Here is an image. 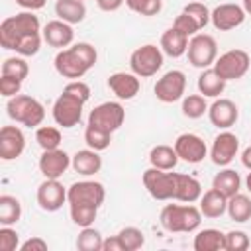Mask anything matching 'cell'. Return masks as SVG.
I'll return each instance as SVG.
<instances>
[{"label": "cell", "instance_id": "5", "mask_svg": "<svg viewBox=\"0 0 251 251\" xmlns=\"http://www.w3.org/2000/svg\"><path fill=\"white\" fill-rule=\"evenodd\" d=\"M129 67L131 73L139 78H149L157 75V71L163 67V49L155 43H145L137 47L129 57Z\"/></svg>", "mask_w": 251, "mask_h": 251}, {"label": "cell", "instance_id": "46", "mask_svg": "<svg viewBox=\"0 0 251 251\" xmlns=\"http://www.w3.org/2000/svg\"><path fill=\"white\" fill-rule=\"evenodd\" d=\"M63 90L69 92V94H73V96H76V98L82 100L84 104H86L88 98H90V86H88L86 82H82V80H71V82L65 84Z\"/></svg>", "mask_w": 251, "mask_h": 251}, {"label": "cell", "instance_id": "24", "mask_svg": "<svg viewBox=\"0 0 251 251\" xmlns=\"http://www.w3.org/2000/svg\"><path fill=\"white\" fill-rule=\"evenodd\" d=\"M159 47L163 49L165 55H169V57H173V59H178V57H182V55L186 53V49H188V37H186L184 33H180L178 29L169 27V29L163 31V35H161V45H159Z\"/></svg>", "mask_w": 251, "mask_h": 251}, {"label": "cell", "instance_id": "23", "mask_svg": "<svg viewBox=\"0 0 251 251\" xmlns=\"http://www.w3.org/2000/svg\"><path fill=\"white\" fill-rule=\"evenodd\" d=\"M200 196H202V184L190 175L176 173V186H175V198L173 200L192 204V202L200 200Z\"/></svg>", "mask_w": 251, "mask_h": 251}, {"label": "cell", "instance_id": "55", "mask_svg": "<svg viewBox=\"0 0 251 251\" xmlns=\"http://www.w3.org/2000/svg\"><path fill=\"white\" fill-rule=\"evenodd\" d=\"M82 2H84V0H82Z\"/></svg>", "mask_w": 251, "mask_h": 251}, {"label": "cell", "instance_id": "4", "mask_svg": "<svg viewBox=\"0 0 251 251\" xmlns=\"http://www.w3.org/2000/svg\"><path fill=\"white\" fill-rule=\"evenodd\" d=\"M6 110H8V116L16 124H22L25 127H37V126H41V122L45 118L43 104L37 98L27 96V94H16V96L8 98Z\"/></svg>", "mask_w": 251, "mask_h": 251}, {"label": "cell", "instance_id": "45", "mask_svg": "<svg viewBox=\"0 0 251 251\" xmlns=\"http://www.w3.org/2000/svg\"><path fill=\"white\" fill-rule=\"evenodd\" d=\"M173 27H175V29H178L180 33H184L186 37H192V35H196V33L200 31L198 24H196L188 14H184V12H180V14L175 18Z\"/></svg>", "mask_w": 251, "mask_h": 251}, {"label": "cell", "instance_id": "39", "mask_svg": "<svg viewBox=\"0 0 251 251\" xmlns=\"http://www.w3.org/2000/svg\"><path fill=\"white\" fill-rule=\"evenodd\" d=\"M2 75L4 76L18 78V80L24 82V78H27V75H29V65L22 57H8L2 63Z\"/></svg>", "mask_w": 251, "mask_h": 251}, {"label": "cell", "instance_id": "38", "mask_svg": "<svg viewBox=\"0 0 251 251\" xmlns=\"http://www.w3.org/2000/svg\"><path fill=\"white\" fill-rule=\"evenodd\" d=\"M118 237L124 245V251H137L143 247L145 243V235L139 227H133V226H127V227H122L118 231Z\"/></svg>", "mask_w": 251, "mask_h": 251}, {"label": "cell", "instance_id": "22", "mask_svg": "<svg viewBox=\"0 0 251 251\" xmlns=\"http://www.w3.org/2000/svg\"><path fill=\"white\" fill-rule=\"evenodd\" d=\"M100 151L94 149H80L71 157V167L75 169V173L82 175V176H90L96 175L102 169V157L98 155Z\"/></svg>", "mask_w": 251, "mask_h": 251}, {"label": "cell", "instance_id": "41", "mask_svg": "<svg viewBox=\"0 0 251 251\" xmlns=\"http://www.w3.org/2000/svg\"><path fill=\"white\" fill-rule=\"evenodd\" d=\"M126 6L139 16H157L163 8V0H126Z\"/></svg>", "mask_w": 251, "mask_h": 251}, {"label": "cell", "instance_id": "14", "mask_svg": "<svg viewBox=\"0 0 251 251\" xmlns=\"http://www.w3.org/2000/svg\"><path fill=\"white\" fill-rule=\"evenodd\" d=\"M239 151V137L227 129H224L222 133H218L212 141V147H210V159L214 165L218 167H227L235 155Z\"/></svg>", "mask_w": 251, "mask_h": 251}, {"label": "cell", "instance_id": "40", "mask_svg": "<svg viewBox=\"0 0 251 251\" xmlns=\"http://www.w3.org/2000/svg\"><path fill=\"white\" fill-rule=\"evenodd\" d=\"M41 39H43L41 33H29V35H24L22 39H18V43L14 45L12 51H16V53L22 55V57L37 55L39 49H41Z\"/></svg>", "mask_w": 251, "mask_h": 251}, {"label": "cell", "instance_id": "47", "mask_svg": "<svg viewBox=\"0 0 251 251\" xmlns=\"http://www.w3.org/2000/svg\"><path fill=\"white\" fill-rule=\"evenodd\" d=\"M20 88H22V80L18 78H12V76H0V94L6 96V98H12L16 94H20Z\"/></svg>", "mask_w": 251, "mask_h": 251}, {"label": "cell", "instance_id": "1", "mask_svg": "<svg viewBox=\"0 0 251 251\" xmlns=\"http://www.w3.org/2000/svg\"><path fill=\"white\" fill-rule=\"evenodd\" d=\"M96 59H98V53H96L94 45H90L86 41H78L67 49H61L55 55L53 65L61 76L78 80L96 65Z\"/></svg>", "mask_w": 251, "mask_h": 251}, {"label": "cell", "instance_id": "16", "mask_svg": "<svg viewBox=\"0 0 251 251\" xmlns=\"http://www.w3.org/2000/svg\"><path fill=\"white\" fill-rule=\"evenodd\" d=\"M245 10L243 6L237 4H220L212 10L210 14V22L218 31H229L235 29L237 25H241L245 22Z\"/></svg>", "mask_w": 251, "mask_h": 251}, {"label": "cell", "instance_id": "2", "mask_svg": "<svg viewBox=\"0 0 251 251\" xmlns=\"http://www.w3.org/2000/svg\"><path fill=\"white\" fill-rule=\"evenodd\" d=\"M159 222L171 233H190L200 227L202 212L192 204H167L161 210Z\"/></svg>", "mask_w": 251, "mask_h": 251}, {"label": "cell", "instance_id": "12", "mask_svg": "<svg viewBox=\"0 0 251 251\" xmlns=\"http://www.w3.org/2000/svg\"><path fill=\"white\" fill-rule=\"evenodd\" d=\"M184 90H186V75L178 69L167 71L157 82H155V96L159 102L165 104H173L180 98H184Z\"/></svg>", "mask_w": 251, "mask_h": 251}, {"label": "cell", "instance_id": "15", "mask_svg": "<svg viewBox=\"0 0 251 251\" xmlns=\"http://www.w3.org/2000/svg\"><path fill=\"white\" fill-rule=\"evenodd\" d=\"M35 198L43 212H57L67 202V188L59 182V178H45L37 186Z\"/></svg>", "mask_w": 251, "mask_h": 251}, {"label": "cell", "instance_id": "36", "mask_svg": "<svg viewBox=\"0 0 251 251\" xmlns=\"http://www.w3.org/2000/svg\"><path fill=\"white\" fill-rule=\"evenodd\" d=\"M84 141H86V145H88L90 149H94V151H104V149H108L110 143H112V133H108V131H104V129H98V127L86 124Z\"/></svg>", "mask_w": 251, "mask_h": 251}, {"label": "cell", "instance_id": "25", "mask_svg": "<svg viewBox=\"0 0 251 251\" xmlns=\"http://www.w3.org/2000/svg\"><path fill=\"white\" fill-rule=\"evenodd\" d=\"M196 86H198V92L202 96L218 98L226 88V80L214 71V67H208V69H202V73L196 80Z\"/></svg>", "mask_w": 251, "mask_h": 251}, {"label": "cell", "instance_id": "49", "mask_svg": "<svg viewBox=\"0 0 251 251\" xmlns=\"http://www.w3.org/2000/svg\"><path fill=\"white\" fill-rule=\"evenodd\" d=\"M126 0H96V6L102 10V12H116L122 8Z\"/></svg>", "mask_w": 251, "mask_h": 251}, {"label": "cell", "instance_id": "13", "mask_svg": "<svg viewBox=\"0 0 251 251\" xmlns=\"http://www.w3.org/2000/svg\"><path fill=\"white\" fill-rule=\"evenodd\" d=\"M173 147H175L178 159H182L184 163H190V165L202 163L208 157V145L196 133H180L175 139V145Z\"/></svg>", "mask_w": 251, "mask_h": 251}, {"label": "cell", "instance_id": "53", "mask_svg": "<svg viewBox=\"0 0 251 251\" xmlns=\"http://www.w3.org/2000/svg\"><path fill=\"white\" fill-rule=\"evenodd\" d=\"M245 188H247V192L251 194V171H249L247 176H245Z\"/></svg>", "mask_w": 251, "mask_h": 251}, {"label": "cell", "instance_id": "48", "mask_svg": "<svg viewBox=\"0 0 251 251\" xmlns=\"http://www.w3.org/2000/svg\"><path fill=\"white\" fill-rule=\"evenodd\" d=\"M20 251H47V241L41 237H29L20 245Z\"/></svg>", "mask_w": 251, "mask_h": 251}, {"label": "cell", "instance_id": "17", "mask_svg": "<svg viewBox=\"0 0 251 251\" xmlns=\"http://www.w3.org/2000/svg\"><path fill=\"white\" fill-rule=\"evenodd\" d=\"M208 118L212 126H216L218 129H229L231 126H235L239 118V108L229 98H218L208 108Z\"/></svg>", "mask_w": 251, "mask_h": 251}, {"label": "cell", "instance_id": "34", "mask_svg": "<svg viewBox=\"0 0 251 251\" xmlns=\"http://www.w3.org/2000/svg\"><path fill=\"white\" fill-rule=\"evenodd\" d=\"M102 245H104V237L92 226L82 227V231L76 237V249L80 251H102Z\"/></svg>", "mask_w": 251, "mask_h": 251}, {"label": "cell", "instance_id": "9", "mask_svg": "<svg viewBox=\"0 0 251 251\" xmlns=\"http://www.w3.org/2000/svg\"><path fill=\"white\" fill-rule=\"evenodd\" d=\"M124 120H126V110L120 102H102L94 106L88 114V126H94L108 133L120 129Z\"/></svg>", "mask_w": 251, "mask_h": 251}, {"label": "cell", "instance_id": "27", "mask_svg": "<svg viewBox=\"0 0 251 251\" xmlns=\"http://www.w3.org/2000/svg\"><path fill=\"white\" fill-rule=\"evenodd\" d=\"M192 247H194V251H224L226 249V233H222L220 229H214V227L200 229L194 235Z\"/></svg>", "mask_w": 251, "mask_h": 251}, {"label": "cell", "instance_id": "28", "mask_svg": "<svg viewBox=\"0 0 251 251\" xmlns=\"http://www.w3.org/2000/svg\"><path fill=\"white\" fill-rule=\"evenodd\" d=\"M212 188H216L218 192H222L226 198H231L241 188V176L233 169H222L212 178Z\"/></svg>", "mask_w": 251, "mask_h": 251}, {"label": "cell", "instance_id": "21", "mask_svg": "<svg viewBox=\"0 0 251 251\" xmlns=\"http://www.w3.org/2000/svg\"><path fill=\"white\" fill-rule=\"evenodd\" d=\"M108 88L120 98V100H131L139 94V88H141V82H139V76L133 75V73H114L108 76Z\"/></svg>", "mask_w": 251, "mask_h": 251}, {"label": "cell", "instance_id": "30", "mask_svg": "<svg viewBox=\"0 0 251 251\" xmlns=\"http://www.w3.org/2000/svg\"><path fill=\"white\" fill-rule=\"evenodd\" d=\"M149 163H151V167H157L163 171H173L178 163V155H176L175 147L161 143L149 151Z\"/></svg>", "mask_w": 251, "mask_h": 251}, {"label": "cell", "instance_id": "19", "mask_svg": "<svg viewBox=\"0 0 251 251\" xmlns=\"http://www.w3.org/2000/svg\"><path fill=\"white\" fill-rule=\"evenodd\" d=\"M71 167V157L63 149H47L39 157V171L45 178H61Z\"/></svg>", "mask_w": 251, "mask_h": 251}, {"label": "cell", "instance_id": "29", "mask_svg": "<svg viewBox=\"0 0 251 251\" xmlns=\"http://www.w3.org/2000/svg\"><path fill=\"white\" fill-rule=\"evenodd\" d=\"M55 14L67 24H80L86 18V6L82 0H57Z\"/></svg>", "mask_w": 251, "mask_h": 251}, {"label": "cell", "instance_id": "31", "mask_svg": "<svg viewBox=\"0 0 251 251\" xmlns=\"http://www.w3.org/2000/svg\"><path fill=\"white\" fill-rule=\"evenodd\" d=\"M227 216L237 224L251 220V198L241 192L227 198Z\"/></svg>", "mask_w": 251, "mask_h": 251}, {"label": "cell", "instance_id": "20", "mask_svg": "<svg viewBox=\"0 0 251 251\" xmlns=\"http://www.w3.org/2000/svg\"><path fill=\"white\" fill-rule=\"evenodd\" d=\"M41 35H43V41L51 47H57V49H67L73 45V39H75V31H73V25L63 22V20H51L43 25L41 29Z\"/></svg>", "mask_w": 251, "mask_h": 251}, {"label": "cell", "instance_id": "10", "mask_svg": "<svg viewBox=\"0 0 251 251\" xmlns=\"http://www.w3.org/2000/svg\"><path fill=\"white\" fill-rule=\"evenodd\" d=\"M106 200V188L98 180H78L67 188L69 204H86L100 208Z\"/></svg>", "mask_w": 251, "mask_h": 251}, {"label": "cell", "instance_id": "44", "mask_svg": "<svg viewBox=\"0 0 251 251\" xmlns=\"http://www.w3.org/2000/svg\"><path fill=\"white\" fill-rule=\"evenodd\" d=\"M20 249V235L10 226L0 227V251H16Z\"/></svg>", "mask_w": 251, "mask_h": 251}, {"label": "cell", "instance_id": "32", "mask_svg": "<svg viewBox=\"0 0 251 251\" xmlns=\"http://www.w3.org/2000/svg\"><path fill=\"white\" fill-rule=\"evenodd\" d=\"M22 218V204L16 196L12 194H2L0 196V224L2 226H12Z\"/></svg>", "mask_w": 251, "mask_h": 251}, {"label": "cell", "instance_id": "8", "mask_svg": "<svg viewBox=\"0 0 251 251\" xmlns=\"http://www.w3.org/2000/svg\"><path fill=\"white\" fill-rule=\"evenodd\" d=\"M249 53L243 49H229L226 53H222L216 63H214V71L227 82V80H237L241 76H245V73L249 71Z\"/></svg>", "mask_w": 251, "mask_h": 251}, {"label": "cell", "instance_id": "11", "mask_svg": "<svg viewBox=\"0 0 251 251\" xmlns=\"http://www.w3.org/2000/svg\"><path fill=\"white\" fill-rule=\"evenodd\" d=\"M82 108H84L82 100H78L76 96H73V94L63 90L61 96L53 104V120L61 127H67V129L75 127L82 120Z\"/></svg>", "mask_w": 251, "mask_h": 251}, {"label": "cell", "instance_id": "35", "mask_svg": "<svg viewBox=\"0 0 251 251\" xmlns=\"http://www.w3.org/2000/svg\"><path fill=\"white\" fill-rule=\"evenodd\" d=\"M35 141H37V145H39L43 151H47V149H57V147L61 145V141H63V135H61V131H59L57 127H53V126H41V127H37V131H35Z\"/></svg>", "mask_w": 251, "mask_h": 251}, {"label": "cell", "instance_id": "3", "mask_svg": "<svg viewBox=\"0 0 251 251\" xmlns=\"http://www.w3.org/2000/svg\"><path fill=\"white\" fill-rule=\"evenodd\" d=\"M29 33H41V24L33 12L24 10L16 16L6 18L0 24V45L4 49L12 51L14 45L18 43V39H22L24 35H29Z\"/></svg>", "mask_w": 251, "mask_h": 251}, {"label": "cell", "instance_id": "6", "mask_svg": "<svg viewBox=\"0 0 251 251\" xmlns=\"http://www.w3.org/2000/svg\"><path fill=\"white\" fill-rule=\"evenodd\" d=\"M188 63L196 69H208L214 67L218 59V43L208 33H196L188 39Z\"/></svg>", "mask_w": 251, "mask_h": 251}, {"label": "cell", "instance_id": "42", "mask_svg": "<svg viewBox=\"0 0 251 251\" xmlns=\"http://www.w3.org/2000/svg\"><path fill=\"white\" fill-rule=\"evenodd\" d=\"M182 12L188 14V16L198 24L200 29L210 24V14H212V12H210L208 6L202 4V2H190V4H186V6L182 8Z\"/></svg>", "mask_w": 251, "mask_h": 251}, {"label": "cell", "instance_id": "26", "mask_svg": "<svg viewBox=\"0 0 251 251\" xmlns=\"http://www.w3.org/2000/svg\"><path fill=\"white\" fill-rule=\"evenodd\" d=\"M200 212L204 218H220L227 212V198L216 188H210L200 196Z\"/></svg>", "mask_w": 251, "mask_h": 251}, {"label": "cell", "instance_id": "50", "mask_svg": "<svg viewBox=\"0 0 251 251\" xmlns=\"http://www.w3.org/2000/svg\"><path fill=\"white\" fill-rule=\"evenodd\" d=\"M102 251H124V245H122V241H120L118 233H116V235H112V237H106V239H104Z\"/></svg>", "mask_w": 251, "mask_h": 251}, {"label": "cell", "instance_id": "7", "mask_svg": "<svg viewBox=\"0 0 251 251\" xmlns=\"http://www.w3.org/2000/svg\"><path fill=\"white\" fill-rule=\"evenodd\" d=\"M143 186L155 200H173L176 186V173H169L157 167H149L143 171Z\"/></svg>", "mask_w": 251, "mask_h": 251}, {"label": "cell", "instance_id": "43", "mask_svg": "<svg viewBox=\"0 0 251 251\" xmlns=\"http://www.w3.org/2000/svg\"><path fill=\"white\" fill-rule=\"evenodd\" d=\"M249 235L241 229H233L226 233V251H245L249 249Z\"/></svg>", "mask_w": 251, "mask_h": 251}, {"label": "cell", "instance_id": "54", "mask_svg": "<svg viewBox=\"0 0 251 251\" xmlns=\"http://www.w3.org/2000/svg\"><path fill=\"white\" fill-rule=\"evenodd\" d=\"M243 10H245V14L251 16V0H243Z\"/></svg>", "mask_w": 251, "mask_h": 251}, {"label": "cell", "instance_id": "18", "mask_svg": "<svg viewBox=\"0 0 251 251\" xmlns=\"http://www.w3.org/2000/svg\"><path fill=\"white\" fill-rule=\"evenodd\" d=\"M25 149V135L18 126H4L0 129V157L4 161L18 159Z\"/></svg>", "mask_w": 251, "mask_h": 251}, {"label": "cell", "instance_id": "33", "mask_svg": "<svg viewBox=\"0 0 251 251\" xmlns=\"http://www.w3.org/2000/svg\"><path fill=\"white\" fill-rule=\"evenodd\" d=\"M208 102H206V96H202L200 92L198 94H188L182 98V114L190 120H198L202 118L206 112H208Z\"/></svg>", "mask_w": 251, "mask_h": 251}, {"label": "cell", "instance_id": "52", "mask_svg": "<svg viewBox=\"0 0 251 251\" xmlns=\"http://www.w3.org/2000/svg\"><path fill=\"white\" fill-rule=\"evenodd\" d=\"M241 165H243L245 169H249V171H251V145H249V147H245V149L241 151Z\"/></svg>", "mask_w": 251, "mask_h": 251}, {"label": "cell", "instance_id": "37", "mask_svg": "<svg viewBox=\"0 0 251 251\" xmlns=\"http://www.w3.org/2000/svg\"><path fill=\"white\" fill-rule=\"evenodd\" d=\"M69 212H71V220L80 226V227H88L94 224L98 208L96 206H86V204H69Z\"/></svg>", "mask_w": 251, "mask_h": 251}, {"label": "cell", "instance_id": "51", "mask_svg": "<svg viewBox=\"0 0 251 251\" xmlns=\"http://www.w3.org/2000/svg\"><path fill=\"white\" fill-rule=\"evenodd\" d=\"M47 0H16V4L24 10H29V12H35V10H41L45 6Z\"/></svg>", "mask_w": 251, "mask_h": 251}]
</instances>
